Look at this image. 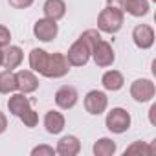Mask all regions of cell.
<instances>
[{"label":"cell","mask_w":156,"mask_h":156,"mask_svg":"<svg viewBox=\"0 0 156 156\" xmlns=\"http://www.w3.org/2000/svg\"><path fill=\"white\" fill-rule=\"evenodd\" d=\"M30 68L50 79H59L70 72V62L64 53H48L41 48H35L30 53Z\"/></svg>","instance_id":"1"},{"label":"cell","mask_w":156,"mask_h":156,"mask_svg":"<svg viewBox=\"0 0 156 156\" xmlns=\"http://www.w3.org/2000/svg\"><path fill=\"white\" fill-rule=\"evenodd\" d=\"M123 9L114 8V6H107L99 17H98V28L105 33H118L123 28Z\"/></svg>","instance_id":"2"},{"label":"cell","mask_w":156,"mask_h":156,"mask_svg":"<svg viewBox=\"0 0 156 156\" xmlns=\"http://www.w3.org/2000/svg\"><path fill=\"white\" fill-rule=\"evenodd\" d=\"M105 125L110 132L114 134H123L129 130L130 127V114L125 110V108H112L108 114H107V119H105Z\"/></svg>","instance_id":"3"},{"label":"cell","mask_w":156,"mask_h":156,"mask_svg":"<svg viewBox=\"0 0 156 156\" xmlns=\"http://www.w3.org/2000/svg\"><path fill=\"white\" fill-rule=\"evenodd\" d=\"M90 57H92V50H90V46H88L81 37L70 46L68 55H66L70 66H85V64L90 61Z\"/></svg>","instance_id":"4"},{"label":"cell","mask_w":156,"mask_h":156,"mask_svg":"<svg viewBox=\"0 0 156 156\" xmlns=\"http://www.w3.org/2000/svg\"><path fill=\"white\" fill-rule=\"evenodd\" d=\"M156 94V87L151 79H136L130 85V96L134 101L138 103H147L154 98Z\"/></svg>","instance_id":"5"},{"label":"cell","mask_w":156,"mask_h":156,"mask_svg":"<svg viewBox=\"0 0 156 156\" xmlns=\"http://www.w3.org/2000/svg\"><path fill=\"white\" fill-rule=\"evenodd\" d=\"M57 33H59L57 20H51V19H39L33 26V35L42 42L53 41L57 37Z\"/></svg>","instance_id":"6"},{"label":"cell","mask_w":156,"mask_h":156,"mask_svg":"<svg viewBox=\"0 0 156 156\" xmlns=\"http://www.w3.org/2000/svg\"><path fill=\"white\" fill-rule=\"evenodd\" d=\"M92 57H94V62H96L99 68L112 66V62H114V59H116L110 42H107V41H103V39L94 46V50H92Z\"/></svg>","instance_id":"7"},{"label":"cell","mask_w":156,"mask_h":156,"mask_svg":"<svg viewBox=\"0 0 156 156\" xmlns=\"http://www.w3.org/2000/svg\"><path fill=\"white\" fill-rule=\"evenodd\" d=\"M107 105H108V98L101 90H90L87 94V98H85V108H87L88 114L99 116V114L105 112Z\"/></svg>","instance_id":"8"},{"label":"cell","mask_w":156,"mask_h":156,"mask_svg":"<svg viewBox=\"0 0 156 156\" xmlns=\"http://www.w3.org/2000/svg\"><path fill=\"white\" fill-rule=\"evenodd\" d=\"M132 41L138 48L141 50H149L154 44V30L149 24H138L132 30Z\"/></svg>","instance_id":"9"},{"label":"cell","mask_w":156,"mask_h":156,"mask_svg":"<svg viewBox=\"0 0 156 156\" xmlns=\"http://www.w3.org/2000/svg\"><path fill=\"white\" fill-rule=\"evenodd\" d=\"M77 99H79V94H77V90H75L73 87L64 85V87H61V88L55 92V105H57L59 108H62V110L73 108L75 103H77Z\"/></svg>","instance_id":"10"},{"label":"cell","mask_w":156,"mask_h":156,"mask_svg":"<svg viewBox=\"0 0 156 156\" xmlns=\"http://www.w3.org/2000/svg\"><path fill=\"white\" fill-rule=\"evenodd\" d=\"M15 77H17V90H20L22 94H31L39 88V79L30 70H20L15 73Z\"/></svg>","instance_id":"11"},{"label":"cell","mask_w":156,"mask_h":156,"mask_svg":"<svg viewBox=\"0 0 156 156\" xmlns=\"http://www.w3.org/2000/svg\"><path fill=\"white\" fill-rule=\"evenodd\" d=\"M79 151H81V141L75 136H62L57 141V149H55V152L61 156H75L79 154Z\"/></svg>","instance_id":"12"},{"label":"cell","mask_w":156,"mask_h":156,"mask_svg":"<svg viewBox=\"0 0 156 156\" xmlns=\"http://www.w3.org/2000/svg\"><path fill=\"white\" fill-rule=\"evenodd\" d=\"M44 127L48 134H59L64 129V116L57 110H48L44 116Z\"/></svg>","instance_id":"13"},{"label":"cell","mask_w":156,"mask_h":156,"mask_svg":"<svg viewBox=\"0 0 156 156\" xmlns=\"http://www.w3.org/2000/svg\"><path fill=\"white\" fill-rule=\"evenodd\" d=\"M42 11H44L46 19L61 20L66 15V4H64V0H46L42 6Z\"/></svg>","instance_id":"14"},{"label":"cell","mask_w":156,"mask_h":156,"mask_svg":"<svg viewBox=\"0 0 156 156\" xmlns=\"http://www.w3.org/2000/svg\"><path fill=\"white\" fill-rule=\"evenodd\" d=\"M101 85L105 87V90L116 92V90H121V88H123L125 79H123L121 72H118V70H108V72H105L103 77H101Z\"/></svg>","instance_id":"15"},{"label":"cell","mask_w":156,"mask_h":156,"mask_svg":"<svg viewBox=\"0 0 156 156\" xmlns=\"http://www.w3.org/2000/svg\"><path fill=\"white\" fill-rule=\"evenodd\" d=\"M22 59H24V53L19 46H6L4 59H2V64L6 70H15L17 66H20Z\"/></svg>","instance_id":"16"},{"label":"cell","mask_w":156,"mask_h":156,"mask_svg":"<svg viewBox=\"0 0 156 156\" xmlns=\"http://www.w3.org/2000/svg\"><path fill=\"white\" fill-rule=\"evenodd\" d=\"M31 107V103H30V99L26 98V94H13L9 99H8V108H9V112L13 114V116H20L22 112H26L28 108Z\"/></svg>","instance_id":"17"},{"label":"cell","mask_w":156,"mask_h":156,"mask_svg":"<svg viewBox=\"0 0 156 156\" xmlns=\"http://www.w3.org/2000/svg\"><path fill=\"white\" fill-rule=\"evenodd\" d=\"M123 11H127L132 17H145L149 13V2L147 0H127Z\"/></svg>","instance_id":"18"},{"label":"cell","mask_w":156,"mask_h":156,"mask_svg":"<svg viewBox=\"0 0 156 156\" xmlns=\"http://www.w3.org/2000/svg\"><path fill=\"white\" fill-rule=\"evenodd\" d=\"M17 90V77L13 70L0 72V94H11Z\"/></svg>","instance_id":"19"},{"label":"cell","mask_w":156,"mask_h":156,"mask_svg":"<svg viewBox=\"0 0 156 156\" xmlns=\"http://www.w3.org/2000/svg\"><path fill=\"white\" fill-rule=\"evenodd\" d=\"M116 152V143L110 138H99L94 143V154L96 156H112Z\"/></svg>","instance_id":"20"},{"label":"cell","mask_w":156,"mask_h":156,"mask_svg":"<svg viewBox=\"0 0 156 156\" xmlns=\"http://www.w3.org/2000/svg\"><path fill=\"white\" fill-rule=\"evenodd\" d=\"M152 152H154V147H149L143 141H134L130 147L125 149V156L127 154H152Z\"/></svg>","instance_id":"21"},{"label":"cell","mask_w":156,"mask_h":156,"mask_svg":"<svg viewBox=\"0 0 156 156\" xmlns=\"http://www.w3.org/2000/svg\"><path fill=\"white\" fill-rule=\"evenodd\" d=\"M20 119H22V123H24V127H28V129H33L35 125H37V121H39V116H37V112L30 107L26 112H22L20 116H19Z\"/></svg>","instance_id":"22"},{"label":"cell","mask_w":156,"mask_h":156,"mask_svg":"<svg viewBox=\"0 0 156 156\" xmlns=\"http://www.w3.org/2000/svg\"><path fill=\"white\" fill-rule=\"evenodd\" d=\"M81 39L90 46V50H94V46L101 41V33H99L98 30H87V31L81 35Z\"/></svg>","instance_id":"23"},{"label":"cell","mask_w":156,"mask_h":156,"mask_svg":"<svg viewBox=\"0 0 156 156\" xmlns=\"http://www.w3.org/2000/svg\"><path fill=\"white\" fill-rule=\"evenodd\" d=\"M31 154L33 156H53L55 154V151H53V147H50V145H39V147H35L33 151H31Z\"/></svg>","instance_id":"24"},{"label":"cell","mask_w":156,"mask_h":156,"mask_svg":"<svg viewBox=\"0 0 156 156\" xmlns=\"http://www.w3.org/2000/svg\"><path fill=\"white\" fill-rule=\"evenodd\" d=\"M9 41H11V33L6 26L0 24V48H6L9 46Z\"/></svg>","instance_id":"25"},{"label":"cell","mask_w":156,"mask_h":156,"mask_svg":"<svg viewBox=\"0 0 156 156\" xmlns=\"http://www.w3.org/2000/svg\"><path fill=\"white\" fill-rule=\"evenodd\" d=\"M8 2L15 9H26V8H30L33 4V0H8Z\"/></svg>","instance_id":"26"},{"label":"cell","mask_w":156,"mask_h":156,"mask_svg":"<svg viewBox=\"0 0 156 156\" xmlns=\"http://www.w3.org/2000/svg\"><path fill=\"white\" fill-rule=\"evenodd\" d=\"M6 129H8V118L4 116V112H0V134L6 132Z\"/></svg>","instance_id":"27"},{"label":"cell","mask_w":156,"mask_h":156,"mask_svg":"<svg viewBox=\"0 0 156 156\" xmlns=\"http://www.w3.org/2000/svg\"><path fill=\"white\" fill-rule=\"evenodd\" d=\"M125 2H127V0H107L108 6H114V8H119V9H123Z\"/></svg>","instance_id":"28"},{"label":"cell","mask_w":156,"mask_h":156,"mask_svg":"<svg viewBox=\"0 0 156 156\" xmlns=\"http://www.w3.org/2000/svg\"><path fill=\"white\" fill-rule=\"evenodd\" d=\"M2 59H4V50L0 48V66H2Z\"/></svg>","instance_id":"29"}]
</instances>
